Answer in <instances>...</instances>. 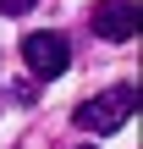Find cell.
Wrapping results in <instances>:
<instances>
[{"label": "cell", "instance_id": "3", "mask_svg": "<svg viewBox=\"0 0 143 149\" xmlns=\"http://www.w3.org/2000/svg\"><path fill=\"white\" fill-rule=\"evenodd\" d=\"M94 33L110 39V44L138 39V6H132V0H105V6H94Z\"/></svg>", "mask_w": 143, "mask_h": 149}, {"label": "cell", "instance_id": "1", "mask_svg": "<svg viewBox=\"0 0 143 149\" xmlns=\"http://www.w3.org/2000/svg\"><path fill=\"white\" fill-rule=\"evenodd\" d=\"M132 111H138V88H132V83H116V88L83 100V105L72 111V122H77L83 133H116V127L132 122Z\"/></svg>", "mask_w": 143, "mask_h": 149}, {"label": "cell", "instance_id": "4", "mask_svg": "<svg viewBox=\"0 0 143 149\" xmlns=\"http://www.w3.org/2000/svg\"><path fill=\"white\" fill-rule=\"evenodd\" d=\"M39 0H0V17H28Z\"/></svg>", "mask_w": 143, "mask_h": 149}, {"label": "cell", "instance_id": "2", "mask_svg": "<svg viewBox=\"0 0 143 149\" xmlns=\"http://www.w3.org/2000/svg\"><path fill=\"white\" fill-rule=\"evenodd\" d=\"M22 61H28L33 77H61V72L72 66V44H66L61 33H28V39H22Z\"/></svg>", "mask_w": 143, "mask_h": 149}]
</instances>
